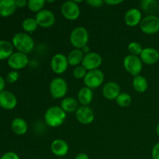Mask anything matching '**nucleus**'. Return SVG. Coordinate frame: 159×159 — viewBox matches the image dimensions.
I'll return each mask as SVG.
<instances>
[{"instance_id":"nucleus-1","label":"nucleus","mask_w":159,"mask_h":159,"mask_svg":"<svg viewBox=\"0 0 159 159\" xmlns=\"http://www.w3.org/2000/svg\"><path fill=\"white\" fill-rule=\"evenodd\" d=\"M67 113L60 106H52L44 113V121L50 127H58L65 123Z\"/></svg>"},{"instance_id":"nucleus-2","label":"nucleus","mask_w":159,"mask_h":159,"mask_svg":"<svg viewBox=\"0 0 159 159\" xmlns=\"http://www.w3.org/2000/svg\"><path fill=\"white\" fill-rule=\"evenodd\" d=\"M12 43L14 48L19 52L23 54H29L34 48V40L29 34L25 32H20L13 36Z\"/></svg>"},{"instance_id":"nucleus-3","label":"nucleus","mask_w":159,"mask_h":159,"mask_svg":"<svg viewBox=\"0 0 159 159\" xmlns=\"http://www.w3.org/2000/svg\"><path fill=\"white\" fill-rule=\"evenodd\" d=\"M89 39V35L88 30L82 26L75 28L70 34V43L76 49H82L83 47L88 45Z\"/></svg>"},{"instance_id":"nucleus-4","label":"nucleus","mask_w":159,"mask_h":159,"mask_svg":"<svg viewBox=\"0 0 159 159\" xmlns=\"http://www.w3.org/2000/svg\"><path fill=\"white\" fill-rule=\"evenodd\" d=\"M68 84L61 77H56L50 83L49 90L54 99H64L68 93Z\"/></svg>"},{"instance_id":"nucleus-5","label":"nucleus","mask_w":159,"mask_h":159,"mask_svg":"<svg viewBox=\"0 0 159 159\" xmlns=\"http://www.w3.org/2000/svg\"><path fill=\"white\" fill-rule=\"evenodd\" d=\"M105 76L103 72L99 69L92 70V71H87L85 78L83 79V82L85 84V86L95 89L99 88V86L103 84Z\"/></svg>"},{"instance_id":"nucleus-6","label":"nucleus","mask_w":159,"mask_h":159,"mask_svg":"<svg viewBox=\"0 0 159 159\" xmlns=\"http://www.w3.org/2000/svg\"><path fill=\"white\" fill-rule=\"evenodd\" d=\"M124 67L126 71L133 76L139 75L143 69V62L139 56L129 54L124 58Z\"/></svg>"},{"instance_id":"nucleus-7","label":"nucleus","mask_w":159,"mask_h":159,"mask_svg":"<svg viewBox=\"0 0 159 159\" xmlns=\"http://www.w3.org/2000/svg\"><path fill=\"white\" fill-rule=\"evenodd\" d=\"M140 29L144 34L152 35L159 31V17L156 15H148L142 19Z\"/></svg>"},{"instance_id":"nucleus-8","label":"nucleus","mask_w":159,"mask_h":159,"mask_svg":"<svg viewBox=\"0 0 159 159\" xmlns=\"http://www.w3.org/2000/svg\"><path fill=\"white\" fill-rule=\"evenodd\" d=\"M7 63L12 70L19 71L27 66L29 64V57L27 54L16 51L9 57L7 60Z\"/></svg>"},{"instance_id":"nucleus-9","label":"nucleus","mask_w":159,"mask_h":159,"mask_svg":"<svg viewBox=\"0 0 159 159\" xmlns=\"http://www.w3.org/2000/svg\"><path fill=\"white\" fill-rule=\"evenodd\" d=\"M61 11L66 20H75L79 17L81 13L80 7L75 1H66L62 4Z\"/></svg>"},{"instance_id":"nucleus-10","label":"nucleus","mask_w":159,"mask_h":159,"mask_svg":"<svg viewBox=\"0 0 159 159\" xmlns=\"http://www.w3.org/2000/svg\"><path fill=\"white\" fill-rule=\"evenodd\" d=\"M68 57L64 54L58 53L54 54L51 58V68L55 74L61 75L65 73L68 69Z\"/></svg>"},{"instance_id":"nucleus-11","label":"nucleus","mask_w":159,"mask_h":159,"mask_svg":"<svg viewBox=\"0 0 159 159\" xmlns=\"http://www.w3.org/2000/svg\"><path fill=\"white\" fill-rule=\"evenodd\" d=\"M102 58L100 54L96 52H90L84 55L82 65L87 70V71H89L99 69L102 65Z\"/></svg>"},{"instance_id":"nucleus-12","label":"nucleus","mask_w":159,"mask_h":159,"mask_svg":"<svg viewBox=\"0 0 159 159\" xmlns=\"http://www.w3.org/2000/svg\"><path fill=\"white\" fill-rule=\"evenodd\" d=\"M35 20L39 26L43 28H49L55 23L56 19L52 11L43 9L36 14Z\"/></svg>"},{"instance_id":"nucleus-13","label":"nucleus","mask_w":159,"mask_h":159,"mask_svg":"<svg viewBox=\"0 0 159 159\" xmlns=\"http://www.w3.org/2000/svg\"><path fill=\"white\" fill-rule=\"evenodd\" d=\"M77 120L83 125H89L94 121L95 114L93 110L88 106H81L75 112Z\"/></svg>"},{"instance_id":"nucleus-14","label":"nucleus","mask_w":159,"mask_h":159,"mask_svg":"<svg viewBox=\"0 0 159 159\" xmlns=\"http://www.w3.org/2000/svg\"><path fill=\"white\" fill-rule=\"evenodd\" d=\"M17 105L16 96L10 91L4 90L0 93V107L4 110H13Z\"/></svg>"},{"instance_id":"nucleus-15","label":"nucleus","mask_w":159,"mask_h":159,"mask_svg":"<svg viewBox=\"0 0 159 159\" xmlns=\"http://www.w3.org/2000/svg\"><path fill=\"white\" fill-rule=\"evenodd\" d=\"M142 19V13L141 10L136 8L128 9L124 16V22L126 25L130 27H134L140 25Z\"/></svg>"},{"instance_id":"nucleus-16","label":"nucleus","mask_w":159,"mask_h":159,"mask_svg":"<svg viewBox=\"0 0 159 159\" xmlns=\"http://www.w3.org/2000/svg\"><path fill=\"white\" fill-rule=\"evenodd\" d=\"M139 57L144 64L155 65L159 61V51L154 48H145L143 49Z\"/></svg>"},{"instance_id":"nucleus-17","label":"nucleus","mask_w":159,"mask_h":159,"mask_svg":"<svg viewBox=\"0 0 159 159\" xmlns=\"http://www.w3.org/2000/svg\"><path fill=\"white\" fill-rule=\"evenodd\" d=\"M51 152L55 156L63 158V157H65L68 153L69 146H68V144L67 143L66 141H65L63 139H60V138H57V139L54 140L51 142Z\"/></svg>"},{"instance_id":"nucleus-18","label":"nucleus","mask_w":159,"mask_h":159,"mask_svg":"<svg viewBox=\"0 0 159 159\" xmlns=\"http://www.w3.org/2000/svg\"><path fill=\"white\" fill-rule=\"evenodd\" d=\"M102 93L108 100H115L120 94V87L116 82H108L102 87Z\"/></svg>"},{"instance_id":"nucleus-19","label":"nucleus","mask_w":159,"mask_h":159,"mask_svg":"<svg viewBox=\"0 0 159 159\" xmlns=\"http://www.w3.org/2000/svg\"><path fill=\"white\" fill-rule=\"evenodd\" d=\"M15 0H0V16L8 17L12 16L16 10Z\"/></svg>"},{"instance_id":"nucleus-20","label":"nucleus","mask_w":159,"mask_h":159,"mask_svg":"<svg viewBox=\"0 0 159 159\" xmlns=\"http://www.w3.org/2000/svg\"><path fill=\"white\" fill-rule=\"evenodd\" d=\"M60 107L66 113H72L79 109V101L71 96H68L62 99Z\"/></svg>"},{"instance_id":"nucleus-21","label":"nucleus","mask_w":159,"mask_h":159,"mask_svg":"<svg viewBox=\"0 0 159 159\" xmlns=\"http://www.w3.org/2000/svg\"><path fill=\"white\" fill-rule=\"evenodd\" d=\"M11 128L12 132L16 135L25 134L27 132L28 125L26 121L21 117H16L11 123Z\"/></svg>"},{"instance_id":"nucleus-22","label":"nucleus","mask_w":159,"mask_h":159,"mask_svg":"<svg viewBox=\"0 0 159 159\" xmlns=\"http://www.w3.org/2000/svg\"><path fill=\"white\" fill-rule=\"evenodd\" d=\"M93 99V89L85 86L79 89L78 93V101L82 106H88L91 103Z\"/></svg>"},{"instance_id":"nucleus-23","label":"nucleus","mask_w":159,"mask_h":159,"mask_svg":"<svg viewBox=\"0 0 159 159\" xmlns=\"http://www.w3.org/2000/svg\"><path fill=\"white\" fill-rule=\"evenodd\" d=\"M85 54H83L82 51L81 49H76L74 48L69 52L68 55L67 56L68 57V61L69 65L71 66H79L82 65V60Z\"/></svg>"},{"instance_id":"nucleus-24","label":"nucleus","mask_w":159,"mask_h":159,"mask_svg":"<svg viewBox=\"0 0 159 159\" xmlns=\"http://www.w3.org/2000/svg\"><path fill=\"white\" fill-rule=\"evenodd\" d=\"M14 47L11 42L5 40H0V61L9 59L13 54Z\"/></svg>"},{"instance_id":"nucleus-25","label":"nucleus","mask_w":159,"mask_h":159,"mask_svg":"<svg viewBox=\"0 0 159 159\" xmlns=\"http://www.w3.org/2000/svg\"><path fill=\"white\" fill-rule=\"evenodd\" d=\"M158 2L156 0H143L140 3L142 11L148 15H155L158 10Z\"/></svg>"},{"instance_id":"nucleus-26","label":"nucleus","mask_w":159,"mask_h":159,"mask_svg":"<svg viewBox=\"0 0 159 159\" xmlns=\"http://www.w3.org/2000/svg\"><path fill=\"white\" fill-rule=\"evenodd\" d=\"M132 85H133L134 89L139 93H144L148 89V82L147 79L141 75L134 78Z\"/></svg>"},{"instance_id":"nucleus-27","label":"nucleus","mask_w":159,"mask_h":159,"mask_svg":"<svg viewBox=\"0 0 159 159\" xmlns=\"http://www.w3.org/2000/svg\"><path fill=\"white\" fill-rule=\"evenodd\" d=\"M38 26L35 18H32V17H27L22 23V28L25 31V33H27V34L34 33Z\"/></svg>"},{"instance_id":"nucleus-28","label":"nucleus","mask_w":159,"mask_h":159,"mask_svg":"<svg viewBox=\"0 0 159 159\" xmlns=\"http://www.w3.org/2000/svg\"><path fill=\"white\" fill-rule=\"evenodd\" d=\"M116 102L119 107L126 108L130 107L132 102V98L130 94L127 93H120L116 99Z\"/></svg>"},{"instance_id":"nucleus-29","label":"nucleus","mask_w":159,"mask_h":159,"mask_svg":"<svg viewBox=\"0 0 159 159\" xmlns=\"http://www.w3.org/2000/svg\"><path fill=\"white\" fill-rule=\"evenodd\" d=\"M46 1L44 0H29L27 1V7L30 11L34 12H39L43 10Z\"/></svg>"},{"instance_id":"nucleus-30","label":"nucleus","mask_w":159,"mask_h":159,"mask_svg":"<svg viewBox=\"0 0 159 159\" xmlns=\"http://www.w3.org/2000/svg\"><path fill=\"white\" fill-rule=\"evenodd\" d=\"M143 49H144V48H142L141 43L136 41L130 42L128 44V46H127V50H128L129 53H130V54H131V55L140 56L141 55V52H142Z\"/></svg>"},{"instance_id":"nucleus-31","label":"nucleus","mask_w":159,"mask_h":159,"mask_svg":"<svg viewBox=\"0 0 159 159\" xmlns=\"http://www.w3.org/2000/svg\"><path fill=\"white\" fill-rule=\"evenodd\" d=\"M87 73V70L82 65L75 67L73 70V76L77 79H83Z\"/></svg>"},{"instance_id":"nucleus-32","label":"nucleus","mask_w":159,"mask_h":159,"mask_svg":"<svg viewBox=\"0 0 159 159\" xmlns=\"http://www.w3.org/2000/svg\"><path fill=\"white\" fill-rule=\"evenodd\" d=\"M20 78V73L18 71H15V70H12V71H9V73L6 75V82H9V83H15L17 80Z\"/></svg>"},{"instance_id":"nucleus-33","label":"nucleus","mask_w":159,"mask_h":159,"mask_svg":"<svg viewBox=\"0 0 159 159\" xmlns=\"http://www.w3.org/2000/svg\"><path fill=\"white\" fill-rule=\"evenodd\" d=\"M0 159H20V156L17 155L16 152H8L6 153L3 154L1 156Z\"/></svg>"},{"instance_id":"nucleus-34","label":"nucleus","mask_w":159,"mask_h":159,"mask_svg":"<svg viewBox=\"0 0 159 159\" xmlns=\"http://www.w3.org/2000/svg\"><path fill=\"white\" fill-rule=\"evenodd\" d=\"M86 2L87 4H89L92 7L99 8L102 6L104 1H102V0H87Z\"/></svg>"},{"instance_id":"nucleus-35","label":"nucleus","mask_w":159,"mask_h":159,"mask_svg":"<svg viewBox=\"0 0 159 159\" xmlns=\"http://www.w3.org/2000/svg\"><path fill=\"white\" fill-rule=\"evenodd\" d=\"M152 159H159V142L153 146L152 150Z\"/></svg>"},{"instance_id":"nucleus-36","label":"nucleus","mask_w":159,"mask_h":159,"mask_svg":"<svg viewBox=\"0 0 159 159\" xmlns=\"http://www.w3.org/2000/svg\"><path fill=\"white\" fill-rule=\"evenodd\" d=\"M17 8H24L27 6V1L26 0H15Z\"/></svg>"},{"instance_id":"nucleus-37","label":"nucleus","mask_w":159,"mask_h":159,"mask_svg":"<svg viewBox=\"0 0 159 159\" xmlns=\"http://www.w3.org/2000/svg\"><path fill=\"white\" fill-rule=\"evenodd\" d=\"M122 2V0H106L104 1V3L109 5V6H116V5H119Z\"/></svg>"},{"instance_id":"nucleus-38","label":"nucleus","mask_w":159,"mask_h":159,"mask_svg":"<svg viewBox=\"0 0 159 159\" xmlns=\"http://www.w3.org/2000/svg\"><path fill=\"white\" fill-rule=\"evenodd\" d=\"M5 86H6V80L2 76H0V93L4 91Z\"/></svg>"},{"instance_id":"nucleus-39","label":"nucleus","mask_w":159,"mask_h":159,"mask_svg":"<svg viewBox=\"0 0 159 159\" xmlns=\"http://www.w3.org/2000/svg\"><path fill=\"white\" fill-rule=\"evenodd\" d=\"M75 159H89V157L85 153H79L76 155Z\"/></svg>"},{"instance_id":"nucleus-40","label":"nucleus","mask_w":159,"mask_h":159,"mask_svg":"<svg viewBox=\"0 0 159 159\" xmlns=\"http://www.w3.org/2000/svg\"><path fill=\"white\" fill-rule=\"evenodd\" d=\"M81 50H82V52H83L84 54H89V53L91 52V51H90V48L88 46V45H86V46L83 47V48H82Z\"/></svg>"},{"instance_id":"nucleus-41","label":"nucleus","mask_w":159,"mask_h":159,"mask_svg":"<svg viewBox=\"0 0 159 159\" xmlns=\"http://www.w3.org/2000/svg\"><path fill=\"white\" fill-rule=\"evenodd\" d=\"M155 131H156L157 135H158V136L159 137V124H158V125H157L156 129H155Z\"/></svg>"},{"instance_id":"nucleus-42","label":"nucleus","mask_w":159,"mask_h":159,"mask_svg":"<svg viewBox=\"0 0 159 159\" xmlns=\"http://www.w3.org/2000/svg\"><path fill=\"white\" fill-rule=\"evenodd\" d=\"M60 159H68V158H60Z\"/></svg>"},{"instance_id":"nucleus-43","label":"nucleus","mask_w":159,"mask_h":159,"mask_svg":"<svg viewBox=\"0 0 159 159\" xmlns=\"http://www.w3.org/2000/svg\"><path fill=\"white\" fill-rule=\"evenodd\" d=\"M158 12H159V6H158Z\"/></svg>"},{"instance_id":"nucleus-44","label":"nucleus","mask_w":159,"mask_h":159,"mask_svg":"<svg viewBox=\"0 0 159 159\" xmlns=\"http://www.w3.org/2000/svg\"></svg>"}]
</instances>
